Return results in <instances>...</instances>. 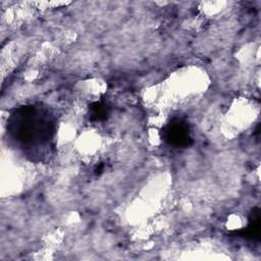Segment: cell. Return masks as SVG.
Masks as SVG:
<instances>
[{
	"mask_svg": "<svg viewBox=\"0 0 261 261\" xmlns=\"http://www.w3.org/2000/svg\"><path fill=\"white\" fill-rule=\"evenodd\" d=\"M56 133V116L42 103L18 106L7 117V140L27 159L36 163L53 156Z\"/></svg>",
	"mask_w": 261,
	"mask_h": 261,
	"instance_id": "cell-1",
	"label": "cell"
},
{
	"mask_svg": "<svg viewBox=\"0 0 261 261\" xmlns=\"http://www.w3.org/2000/svg\"><path fill=\"white\" fill-rule=\"evenodd\" d=\"M161 138L169 147L177 149L189 148L194 143L190 124L180 117L172 118L163 126Z\"/></svg>",
	"mask_w": 261,
	"mask_h": 261,
	"instance_id": "cell-2",
	"label": "cell"
},
{
	"mask_svg": "<svg viewBox=\"0 0 261 261\" xmlns=\"http://www.w3.org/2000/svg\"><path fill=\"white\" fill-rule=\"evenodd\" d=\"M110 113V106L105 101H96L89 106L90 119L93 121H104Z\"/></svg>",
	"mask_w": 261,
	"mask_h": 261,
	"instance_id": "cell-3",
	"label": "cell"
}]
</instances>
